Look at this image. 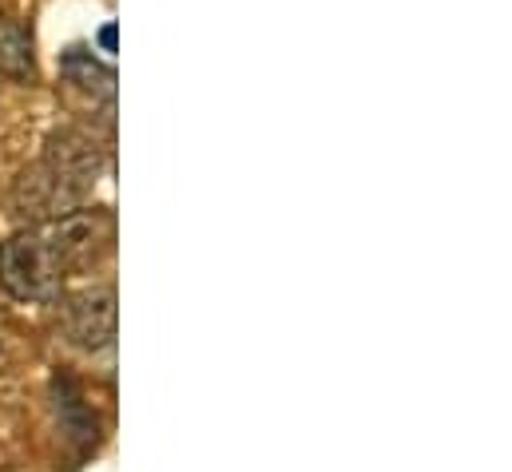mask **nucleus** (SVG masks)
<instances>
[{
  "label": "nucleus",
  "mask_w": 512,
  "mask_h": 472,
  "mask_svg": "<svg viewBox=\"0 0 512 472\" xmlns=\"http://www.w3.org/2000/svg\"><path fill=\"white\" fill-rule=\"evenodd\" d=\"M116 219L96 207H76L60 219L36 223L0 246V286L20 302L52 306L64 294L68 274L96 266L112 254Z\"/></svg>",
  "instance_id": "nucleus-1"
},
{
  "label": "nucleus",
  "mask_w": 512,
  "mask_h": 472,
  "mask_svg": "<svg viewBox=\"0 0 512 472\" xmlns=\"http://www.w3.org/2000/svg\"><path fill=\"white\" fill-rule=\"evenodd\" d=\"M64 330L88 354L112 350L116 346V290L92 286V290L72 294L64 302Z\"/></svg>",
  "instance_id": "nucleus-3"
},
{
  "label": "nucleus",
  "mask_w": 512,
  "mask_h": 472,
  "mask_svg": "<svg viewBox=\"0 0 512 472\" xmlns=\"http://www.w3.org/2000/svg\"><path fill=\"white\" fill-rule=\"evenodd\" d=\"M100 40H104V48H112V44H116V28H104V36H100Z\"/></svg>",
  "instance_id": "nucleus-5"
},
{
  "label": "nucleus",
  "mask_w": 512,
  "mask_h": 472,
  "mask_svg": "<svg viewBox=\"0 0 512 472\" xmlns=\"http://www.w3.org/2000/svg\"><path fill=\"white\" fill-rule=\"evenodd\" d=\"M100 163H104V147L88 131H60L48 143V155L40 159V167L24 171V179L16 187L20 215L48 223V219H60V215L84 207Z\"/></svg>",
  "instance_id": "nucleus-2"
},
{
  "label": "nucleus",
  "mask_w": 512,
  "mask_h": 472,
  "mask_svg": "<svg viewBox=\"0 0 512 472\" xmlns=\"http://www.w3.org/2000/svg\"><path fill=\"white\" fill-rule=\"evenodd\" d=\"M0 76H8V80H32L36 76L32 40L12 16H0Z\"/></svg>",
  "instance_id": "nucleus-4"
}]
</instances>
